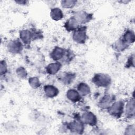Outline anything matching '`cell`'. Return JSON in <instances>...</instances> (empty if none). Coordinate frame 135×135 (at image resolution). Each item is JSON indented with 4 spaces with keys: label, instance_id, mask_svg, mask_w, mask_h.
Wrapping results in <instances>:
<instances>
[{
    "label": "cell",
    "instance_id": "obj_20",
    "mask_svg": "<svg viewBox=\"0 0 135 135\" xmlns=\"http://www.w3.org/2000/svg\"><path fill=\"white\" fill-rule=\"evenodd\" d=\"M77 90L82 96H86L91 92V89L89 85L85 82H80L77 85Z\"/></svg>",
    "mask_w": 135,
    "mask_h": 135
},
{
    "label": "cell",
    "instance_id": "obj_19",
    "mask_svg": "<svg viewBox=\"0 0 135 135\" xmlns=\"http://www.w3.org/2000/svg\"><path fill=\"white\" fill-rule=\"evenodd\" d=\"M129 46V45L127 44L121 37H120L113 44L114 49L118 52L124 51Z\"/></svg>",
    "mask_w": 135,
    "mask_h": 135
},
{
    "label": "cell",
    "instance_id": "obj_22",
    "mask_svg": "<svg viewBox=\"0 0 135 135\" xmlns=\"http://www.w3.org/2000/svg\"><path fill=\"white\" fill-rule=\"evenodd\" d=\"M28 83L33 89H37L41 85V82L38 77L33 76L28 79Z\"/></svg>",
    "mask_w": 135,
    "mask_h": 135
},
{
    "label": "cell",
    "instance_id": "obj_3",
    "mask_svg": "<svg viewBox=\"0 0 135 135\" xmlns=\"http://www.w3.org/2000/svg\"><path fill=\"white\" fill-rule=\"evenodd\" d=\"M41 37V34L36 31H31L30 30H22L20 32V38L22 42L25 45L30 43L32 40Z\"/></svg>",
    "mask_w": 135,
    "mask_h": 135
},
{
    "label": "cell",
    "instance_id": "obj_8",
    "mask_svg": "<svg viewBox=\"0 0 135 135\" xmlns=\"http://www.w3.org/2000/svg\"><path fill=\"white\" fill-rule=\"evenodd\" d=\"M68 50L59 46H55L50 53L51 58L54 61L59 62L63 60L68 54Z\"/></svg>",
    "mask_w": 135,
    "mask_h": 135
},
{
    "label": "cell",
    "instance_id": "obj_1",
    "mask_svg": "<svg viewBox=\"0 0 135 135\" xmlns=\"http://www.w3.org/2000/svg\"><path fill=\"white\" fill-rule=\"evenodd\" d=\"M92 82L98 87L107 88L111 83V78L107 74L98 73L93 75L92 78Z\"/></svg>",
    "mask_w": 135,
    "mask_h": 135
},
{
    "label": "cell",
    "instance_id": "obj_24",
    "mask_svg": "<svg viewBox=\"0 0 135 135\" xmlns=\"http://www.w3.org/2000/svg\"><path fill=\"white\" fill-rule=\"evenodd\" d=\"M8 71L7 64L5 60H2L0 62V73L1 75L3 76L5 75Z\"/></svg>",
    "mask_w": 135,
    "mask_h": 135
},
{
    "label": "cell",
    "instance_id": "obj_6",
    "mask_svg": "<svg viewBox=\"0 0 135 135\" xmlns=\"http://www.w3.org/2000/svg\"><path fill=\"white\" fill-rule=\"evenodd\" d=\"M23 49V43L18 39L11 40L7 44V51L11 54H19L22 51Z\"/></svg>",
    "mask_w": 135,
    "mask_h": 135
},
{
    "label": "cell",
    "instance_id": "obj_27",
    "mask_svg": "<svg viewBox=\"0 0 135 135\" xmlns=\"http://www.w3.org/2000/svg\"><path fill=\"white\" fill-rule=\"evenodd\" d=\"M15 2L16 3L20 5H26L28 3V1H25V0H18V1H15Z\"/></svg>",
    "mask_w": 135,
    "mask_h": 135
},
{
    "label": "cell",
    "instance_id": "obj_23",
    "mask_svg": "<svg viewBox=\"0 0 135 135\" xmlns=\"http://www.w3.org/2000/svg\"><path fill=\"white\" fill-rule=\"evenodd\" d=\"M16 73L18 78L22 79H25L27 76L26 70L23 66H19L16 70Z\"/></svg>",
    "mask_w": 135,
    "mask_h": 135
},
{
    "label": "cell",
    "instance_id": "obj_15",
    "mask_svg": "<svg viewBox=\"0 0 135 135\" xmlns=\"http://www.w3.org/2000/svg\"><path fill=\"white\" fill-rule=\"evenodd\" d=\"M66 97L69 101L73 103L80 101L82 97L78 90L74 89H70L68 90L66 93Z\"/></svg>",
    "mask_w": 135,
    "mask_h": 135
},
{
    "label": "cell",
    "instance_id": "obj_17",
    "mask_svg": "<svg viewBox=\"0 0 135 135\" xmlns=\"http://www.w3.org/2000/svg\"><path fill=\"white\" fill-rule=\"evenodd\" d=\"M121 37L128 45L133 43L135 41V35L134 32L132 30L129 29L127 30Z\"/></svg>",
    "mask_w": 135,
    "mask_h": 135
},
{
    "label": "cell",
    "instance_id": "obj_14",
    "mask_svg": "<svg viewBox=\"0 0 135 135\" xmlns=\"http://www.w3.org/2000/svg\"><path fill=\"white\" fill-rule=\"evenodd\" d=\"M79 25L80 24L76 19L73 16H72L65 21L64 27L67 31L73 32L79 27Z\"/></svg>",
    "mask_w": 135,
    "mask_h": 135
},
{
    "label": "cell",
    "instance_id": "obj_13",
    "mask_svg": "<svg viewBox=\"0 0 135 135\" xmlns=\"http://www.w3.org/2000/svg\"><path fill=\"white\" fill-rule=\"evenodd\" d=\"M43 90L45 95L49 98H53L56 97L59 93V90L57 88L51 84L44 85Z\"/></svg>",
    "mask_w": 135,
    "mask_h": 135
},
{
    "label": "cell",
    "instance_id": "obj_4",
    "mask_svg": "<svg viewBox=\"0 0 135 135\" xmlns=\"http://www.w3.org/2000/svg\"><path fill=\"white\" fill-rule=\"evenodd\" d=\"M88 38L86 34V27L85 26L79 27L76 30L73 32L72 39L79 44H84Z\"/></svg>",
    "mask_w": 135,
    "mask_h": 135
},
{
    "label": "cell",
    "instance_id": "obj_21",
    "mask_svg": "<svg viewBox=\"0 0 135 135\" xmlns=\"http://www.w3.org/2000/svg\"><path fill=\"white\" fill-rule=\"evenodd\" d=\"M77 3L75 0H64L61 1V5L64 8H72L74 7Z\"/></svg>",
    "mask_w": 135,
    "mask_h": 135
},
{
    "label": "cell",
    "instance_id": "obj_2",
    "mask_svg": "<svg viewBox=\"0 0 135 135\" xmlns=\"http://www.w3.org/2000/svg\"><path fill=\"white\" fill-rule=\"evenodd\" d=\"M124 102L122 100L114 101L107 110L111 115L119 119L124 113Z\"/></svg>",
    "mask_w": 135,
    "mask_h": 135
},
{
    "label": "cell",
    "instance_id": "obj_7",
    "mask_svg": "<svg viewBox=\"0 0 135 135\" xmlns=\"http://www.w3.org/2000/svg\"><path fill=\"white\" fill-rule=\"evenodd\" d=\"M80 25L89 22L93 18V14L84 11H79L74 13L73 16Z\"/></svg>",
    "mask_w": 135,
    "mask_h": 135
},
{
    "label": "cell",
    "instance_id": "obj_9",
    "mask_svg": "<svg viewBox=\"0 0 135 135\" xmlns=\"http://www.w3.org/2000/svg\"><path fill=\"white\" fill-rule=\"evenodd\" d=\"M80 119L84 124L91 126H95L98 122L96 115L90 111H86L83 113L80 117Z\"/></svg>",
    "mask_w": 135,
    "mask_h": 135
},
{
    "label": "cell",
    "instance_id": "obj_11",
    "mask_svg": "<svg viewBox=\"0 0 135 135\" xmlns=\"http://www.w3.org/2000/svg\"><path fill=\"white\" fill-rule=\"evenodd\" d=\"M76 78V74L71 72H65L59 75V80L64 85H70Z\"/></svg>",
    "mask_w": 135,
    "mask_h": 135
},
{
    "label": "cell",
    "instance_id": "obj_25",
    "mask_svg": "<svg viewBox=\"0 0 135 135\" xmlns=\"http://www.w3.org/2000/svg\"><path fill=\"white\" fill-rule=\"evenodd\" d=\"M126 67L127 68L134 67V54L131 55L128 59V60L126 62Z\"/></svg>",
    "mask_w": 135,
    "mask_h": 135
},
{
    "label": "cell",
    "instance_id": "obj_5",
    "mask_svg": "<svg viewBox=\"0 0 135 135\" xmlns=\"http://www.w3.org/2000/svg\"><path fill=\"white\" fill-rule=\"evenodd\" d=\"M67 129L71 132L76 134H82L84 130V124L80 119H75L68 123Z\"/></svg>",
    "mask_w": 135,
    "mask_h": 135
},
{
    "label": "cell",
    "instance_id": "obj_26",
    "mask_svg": "<svg viewBox=\"0 0 135 135\" xmlns=\"http://www.w3.org/2000/svg\"><path fill=\"white\" fill-rule=\"evenodd\" d=\"M134 126L133 124L129 125L127 127L125 130V134H134Z\"/></svg>",
    "mask_w": 135,
    "mask_h": 135
},
{
    "label": "cell",
    "instance_id": "obj_10",
    "mask_svg": "<svg viewBox=\"0 0 135 135\" xmlns=\"http://www.w3.org/2000/svg\"><path fill=\"white\" fill-rule=\"evenodd\" d=\"M115 101V97L110 94H104L99 100L98 104L102 109H108Z\"/></svg>",
    "mask_w": 135,
    "mask_h": 135
},
{
    "label": "cell",
    "instance_id": "obj_12",
    "mask_svg": "<svg viewBox=\"0 0 135 135\" xmlns=\"http://www.w3.org/2000/svg\"><path fill=\"white\" fill-rule=\"evenodd\" d=\"M124 113L128 119L133 118L134 116V99H130L124 105Z\"/></svg>",
    "mask_w": 135,
    "mask_h": 135
},
{
    "label": "cell",
    "instance_id": "obj_18",
    "mask_svg": "<svg viewBox=\"0 0 135 135\" xmlns=\"http://www.w3.org/2000/svg\"><path fill=\"white\" fill-rule=\"evenodd\" d=\"M64 16L62 11L59 7H54L51 9L50 17L51 18L55 21H58L63 18Z\"/></svg>",
    "mask_w": 135,
    "mask_h": 135
},
{
    "label": "cell",
    "instance_id": "obj_16",
    "mask_svg": "<svg viewBox=\"0 0 135 135\" xmlns=\"http://www.w3.org/2000/svg\"><path fill=\"white\" fill-rule=\"evenodd\" d=\"M62 67V64L60 62L55 61L48 64L45 70L46 72L50 75H55L57 73L61 70Z\"/></svg>",
    "mask_w": 135,
    "mask_h": 135
}]
</instances>
